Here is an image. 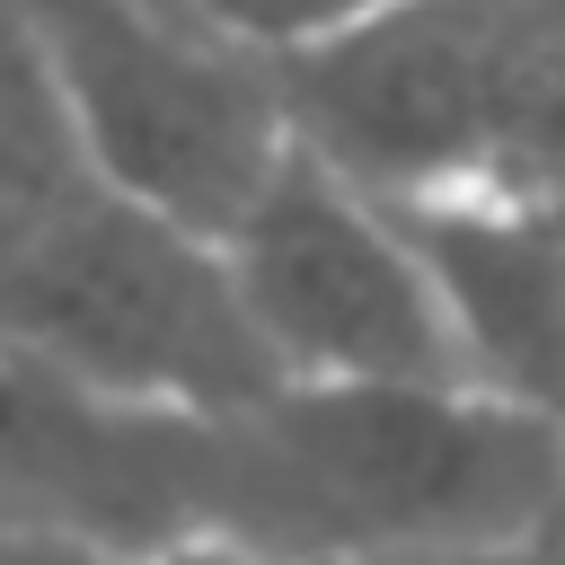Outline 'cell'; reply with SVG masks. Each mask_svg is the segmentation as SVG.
I'll return each mask as SVG.
<instances>
[{
    "mask_svg": "<svg viewBox=\"0 0 565 565\" xmlns=\"http://www.w3.org/2000/svg\"><path fill=\"white\" fill-rule=\"evenodd\" d=\"M79 141L62 115V88L35 53V26L18 0H0V256L79 185Z\"/></svg>",
    "mask_w": 565,
    "mask_h": 565,
    "instance_id": "52a82bcc",
    "label": "cell"
},
{
    "mask_svg": "<svg viewBox=\"0 0 565 565\" xmlns=\"http://www.w3.org/2000/svg\"><path fill=\"white\" fill-rule=\"evenodd\" d=\"M132 565H282V556H265V547H247V539H230V530H177V539L141 547Z\"/></svg>",
    "mask_w": 565,
    "mask_h": 565,
    "instance_id": "9c48e42d",
    "label": "cell"
},
{
    "mask_svg": "<svg viewBox=\"0 0 565 565\" xmlns=\"http://www.w3.org/2000/svg\"><path fill=\"white\" fill-rule=\"evenodd\" d=\"M0 353L177 415H230L274 388L221 238L97 177L0 256Z\"/></svg>",
    "mask_w": 565,
    "mask_h": 565,
    "instance_id": "3957f363",
    "label": "cell"
},
{
    "mask_svg": "<svg viewBox=\"0 0 565 565\" xmlns=\"http://www.w3.org/2000/svg\"><path fill=\"white\" fill-rule=\"evenodd\" d=\"M221 265L274 380H468L397 212L300 141L221 221Z\"/></svg>",
    "mask_w": 565,
    "mask_h": 565,
    "instance_id": "5b68a950",
    "label": "cell"
},
{
    "mask_svg": "<svg viewBox=\"0 0 565 565\" xmlns=\"http://www.w3.org/2000/svg\"><path fill=\"white\" fill-rule=\"evenodd\" d=\"M0 565H132V556H124V547H106V539H79V530L0 521Z\"/></svg>",
    "mask_w": 565,
    "mask_h": 565,
    "instance_id": "ba28073f",
    "label": "cell"
},
{
    "mask_svg": "<svg viewBox=\"0 0 565 565\" xmlns=\"http://www.w3.org/2000/svg\"><path fill=\"white\" fill-rule=\"evenodd\" d=\"M565 185H459V194H406L388 203L424 291L450 327V353L477 388L556 406L565 371Z\"/></svg>",
    "mask_w": 565,
    "mask_h": 565,
    "instance_id": "8992f818",
    "label": "cell"
},
{
    "mask_svg": "<svg viewBox=\"0 0 565 565\" xmlns=\"http://www.w3.org/2000/svg\"><path fill=\"white\" fill-rule=\"evenodd\" d=\"M556 406L468 380H274L212 415V521L282 565H441L547 547Z\"/></svg>",
    "mask_w": 565,
    "mask_h": 565,
    "instance_id": "6da1fadb",
    "label": "cell"
},
{
    "mask_svg": "<svg viewBox=\"0 0 565 565\" xmlns=\"http://www.w3.org/2000/svg\"><path fill=\"white\" fill-rule=\"evenodd\" d=\"M212 9H221V0H212Z\"/></svg>",
    "mask_w": 565,
    "mask_h": 565,
    "instance_id": "8fae6325",
    "label": "cell"
},
{
    "mask_svg": "<svg viewBox=\"0 0 565 565\" xmlns=\"http://www.w3.org/2000/svg\"><path fill=\"white\" fill-rule=\"evenodd\" d=\"M62 88L79 168L221 238L291 141L274 44L212 0H18Z\"/></svg>",
    "mask_w": 565,
    "mask_h": 565,
    "instance_id": "277c9868",
    "label": "cell"
},
{
    "mask_svg": "<svg viewBox=\"0 0 565 565\" xmlns=\"http://www.w3.org/2000/svg\"><path fill=\"white\" fill-rule=\"evenodd\" d=\"M265 44L291 141L380 203L556 185L565 0H353Z\"/></svg>",
    "mask_w": 565,
    "mask_h": 565,
    "instance_id": "7a4b0ae2",
    "label": "cell"
},
{
    "mask_svg": "<svg viewBox=\"0 0 565 565\" xmlns=\"http://www.w3.org/2000/svg\"><path fill=\"white\" fill-rule=\"evenodd\" d=\"M335 9H353V0H221V18H238L247 35H300Z\"/></svg>",
    "mask_w": 565,
    "mask_h": 565,
    "instance_id": "30bf717a",
    "label": "cell"
}]
</instances>
